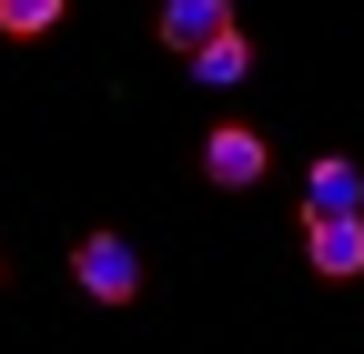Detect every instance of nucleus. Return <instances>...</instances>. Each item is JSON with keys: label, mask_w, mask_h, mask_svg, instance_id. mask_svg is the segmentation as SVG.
<instances>
[{"label": "nucleus", "mask_w": 364, "mask_h": 354, "mask_svg": "<svg viewBox=\"0 0 364 354\" xmlns=\"http://www.w3.org/2000/svg\"><path fill=\"white\" fill-rule=\"evenodd\" d=\"M71 284L91 304H132V294H142V253H132L122 233H81L71 243Z\"/></svg>", "instance_id": "nucleus-1"}, {"label": "nucleus", "mask_w": 364, "mask_h": 354, "mask_svg": "<svg viewBox=\"0 0 364 354\" xmlns=\"http://www.w3.org/2000/svg\"><path fill=\"white\" fill-rule=\"evenodd\" d=\"M213 31H233V0H162V51L193 61Z\"/></svg>", "instance_id": "nucleus-5"}, {"label": "nucleus", "mask_w": 364, "mask_h": 354, "mask_svg": "<svg viewBox=\"0 0 364 354\" xmlns=\"http://www.w3.org/2000/svg\"><path fill=\"white\" fill-rule=\"evenodd\" d=\"M304 263L324 284H354L364 274V213H334V223H304Z\"/></svg>", "instance_id": "nucleus-3"}, {"label": "nucleus", "mask_w": 364, "mask_h": 354, "mask_svg": "<svg viewBox=\"0 0 364 354\" xmlns=\"http://www.w3.org/2000/svg\"><path fill=\"white\" fill-rule=\"evenodd\" d=\"M51 21H61V0H0V31L11 41H41Z\"/></svg>", "instance_id": "nucleus-7"}, {"label": "nucleus", "mask_w": 364, "mask_h": 354, "mask_svg": "<svg viewBox=\"0 0 364 354\" xmlns=\"http://www.w3.org/2000/svg\"><path fill=\"white\" fill-rule=\"evenodd\" d=\"M334 213H364V172L344 152H324V162L304 172V223H334Z\"/></svg>", "instance_id": "nucleus-4"}, {"label": "nucleus", "mask_w": 364, "mask_h": 354, "mask_svg": "<svg viewBox=\"0 0 364 354\" xmlns=\"http://www.w3.org/2000/svg\"><path fill=\"white\" fill-rule=\"evenodd\" d=\"M263 162H273V152H263V132H253V122H223L213 142H203V172H213L223 193H253V183H263Z\"/></svg>", "instance_id": "nucleus-2"}, {"label": "nucleus", "mask_w": 364, "mask_h": 354, "mask_svg": "<svg viewBox=\"0 0 364 354\" xmlns=\"http://www.w3.org/2000/svg\"><path fill=\"white\" fill-rule=\"evenodd\" d=\"M243 71H253V41H243V21H233V31H213L203 51H193V81H213V92H233Z\"/></svg>", "instance_id": "nucleus-6"}]
</instances>
